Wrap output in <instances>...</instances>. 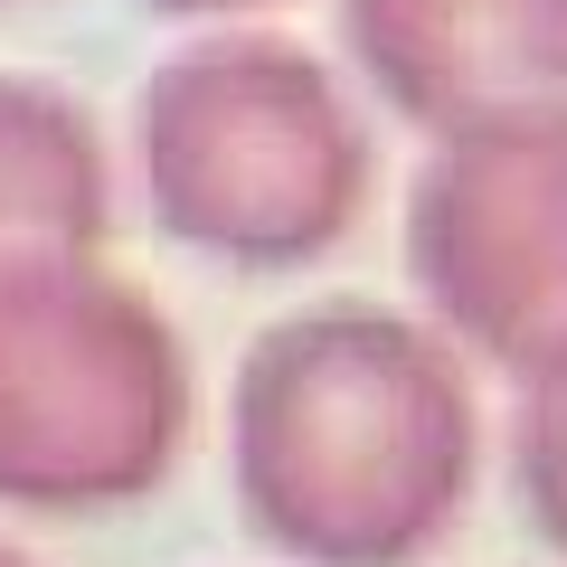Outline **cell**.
Masks as SVG:
<instances>
[{
	"label": "cell",
	"instance_id": "cell-1",
	"mask_svg": "<svg viewBox=\"0 0 567 567\" xmlns=\"http://www.w3.org/2000/svg\"><path fill=\"white\" fill-rule=\"evenodd\" d=\"M237 511L312 567H406L473 502V388L454 341L379 303L275 322L227 406Z\"/></svg>",
	"mask_w": 567,
	"mask_h": 567
},
{
	"label": "cell",
	"instance_id": "cell-2",
	"mask_svg": "<svg viewBox=\"0 0 567 567\" xmlns=\"http://www.w3.org/2000/svg\"><path fill=\"white\" fill-rule=\"evenodd\" d=\"M152 227L246 275L322 265L360 227L369 133L293 39H199L133 95Z\"/></svg>",
	"mask_w": 567,
	"mask_h": 567
},
{
	"label": "cell",
	"instance_id": "cell-3",
	"mask_svg": "<svg viewBox=\"0 0 567 567\" xmlns=\"http://www.w3.org/2000/svg\"><path fill=\"white\" fill-rule=\"evenodd\" d=\"M189 435V350L123 275L39 265L0 284V502L114 511Z\"/></svg>",
	"mask_w": 567,
	"mask_h": 567
},
{
	"label": "cell",
	"instance_id": "cell-4",
	"mask_svg": "<svg viewBox=\"0 0 567 567\" xmlns=\"http://www.w3.org/2000/svg\"><path fill=\"white\" fill-rule=\"evenodd\" d=\"M406 275L454 341L502 369L567 350V123L435 142L406 199Z\"/></svg>",
	"mask_w": 567,
	"mask_h": 567
},
{
	"label": "cell",
	"instance_id": "cell-5",
	"mask_svg": "<svg viewBox=\"0 0 567 567\" xmlns=\"http://www.w3.org/2000/svg\"><path fill=\"white\" fill-rule=\"evenodd\" d=\"M341 48L435 142L567 123V0H341Z\"/></svg>",
	"mask_w": 567,
	"mask_h": 567
},
{
	"label": "cell",
	"instance_id": "cell-6",
	"mask_svg": "<svg viewBox=\"0 0 567 567\" xmlns=\"http://www.w3.org/2000/svg\"><path fill=\"white\" fill-rule=\"evenodd\" d=\"M114 227V181L85 104L39 76H0V284L85 265Z\"/></svg>",
	"mask_w": 567,
	"mask_h": 567
},
{
	"label": "cell",
	"instance_id": "cell-7",
	"mask_svg": "<svg viewBox=\"0 0 567 567\" xmlns=\"http://www.w3.org/2000/svg\"><path fill=\"white\" fill-rule=\"evenodd\" d=\"M511 483L520 511L548 529V548L567 558V350L520 369V445H511Z\"/></svg>",
	"mask_w": 567,
	"mask_h": 567
},
{
	"label": "cell",
	"instance_id": "cell-8",
	"mask_svg": "<svg viewBox=\"0 0 567 567\" xmlns=\"http://www.w3.org/2000/svg\"><path fill=\"white\" fill-rule=\"evenodd\" d=\"M142 10H171V20H227V10H275V0H142Z\"/></svg>",
	"mask_w": 567,
	"mask_h": 567
}]
</instances>
